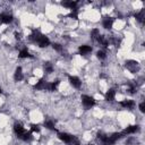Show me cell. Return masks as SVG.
<instances>
[{"label":"cell","instance_id":"cell-1","mask_svg":"<svg viewBox=\"0 0 145 145\" xmlns=\"http://www.w3.org/2000/svg\"><path fill=\"white\" fill-rule=\"evenodd\" d=\"M29 40L37 44V46L40 48H48L51 44L50 39L46 35L42 34L40 31H33V33L29 35Z\"/></svg>","mask_w":145,"mask_h":145},{"label":"cell","instance_id":"cell-2","mask_svg":"<svg viewBox=\"0 0 145 145\" xmlns=\"http://www.w3.org/2000/svg\"><path fill=\"white\" fill-rule=\"evenodd\" d=\"M14 131L15 134L17 135V137L24 142H27V140H31L32 139V133L31 131H27L25 130L24 126L20 123V122H16L14 125Z\"/></svg>","mask_w":145,"mask_h":145},{"label":"cell","instance_id":"cell-3","mask_svg":"<svg viewBox=\"0 0 145 145\" xmlns=\"http://www.w3.org/2000/svg\"><path fill=\"white\" fill-rule=\"evenodd\" d=\"M80 100H82V104L84 106V109H91L95 105V99L91 95H87V94H83L80 96Z\"/></svg>","mask_w":145,"mask_h":145},{"label":"cell","instance_id":"cell-4","mask_svg":"<svg viewBox=\"0 0 145 145\" xmlns=\"http://www.w3.org/2000/svg\"><path fill=\"white\" fill-rule=\"evenodd\" d=\"M58 138L62 142V143H65V144H67V145H70V143H71V140H72V138H74V135H71V134H69V133H58Z\"/></svg>","mask_w":145,"mask_h":145},{"label":"cell","instance_id":"cell-5","mask_svg":"<svg viewBox=\"0 0 145 145\" xmlns=\"http://www.w3.org/2000/svg\"><path fill=\"white\" fill-rule=\"evenodd\" d=\"M68 82H69V84H70L74 88H76V89L80 88V86H82V80H80V78L77 77V76L69 75V76H68Z\"/></svg>","mask_w":145,"mask_h":145},{"label":"cell","instance_id":"cell-6","mask_svg":"<svg viewBox=\"0 0 145 145\" xmlns=\"http://www.w3.org/2000/svg\"><path fill=\"white\" fill-rule=\"evenodd\" d=\"M119 104H120V106H121V108L127 109V110H131V109H134V108H135V105H136L135 101H134V100H131V99H125V100L120 101V102H119Z\"/></svg>","mask_w":145,"mask_h":145},{"label":"cell","instance_id":"cell-7","mask_svg":"<svg viewBox=\"0 0 145 145\" xmlns=\"http://www.w3.org/2000/svg\"><path fill=\"white\" fill-rule=\"evenodd\" d=\"M48 83H49V82H46L45 79L41 78V79H39V80L34 84L33 88L36 89V91H46V88H48Z\"/></svg>","mask_w":145,"mask_h":145},{"label":"cell","instance_id":"cell-8","mask_svg":"<svg viewBox=\"0 0 145 145\" xmlns=\"http://www.w3.org/2000/svg\"><path fill=\"white\" fill-rule=\"evenodd\" d=\"M139 131V126L138 125H131V126H128L126 127L121 133L123 134V136L126 135H131V134H136Z\"/></svg>","mask_w":145,"mask_h":145},{"label":"cell","instance_id":"cell-9","mask_svg":"<svg viewBox=\"0 0 145 145\" xmlns=\"http://www.w3.org/2000/svg\"><path fill=\"white\" fill-rule=\"evenodd\" d=\"M92 50H93V48L91 45H87V44H82L78 46V53L80 56H87L92 52Z\"/></svg>","mask_w":145,"mask_h":145},{"label":"cell","instance_id":"cell-10","mask_svg":"<svg viewBox=\"0 0 145 145\" xmlns=\"http://www.w3.org/2000/svg\"><path fill=\"white\" fill-rule=\"evenodd\" d=\"M116 95H117V91L114 88H109L104 94V100L108 102H112V101H114Z\"/></svg>","mask_w":145,"mask_h":145},{"label":"cell","instance_id":"cell-11","mask_svg":"<svg viewBox=\"0 0 145 145\" xmlns=\"http://www.w3.org/2000/svg\"><path fill=\"white\" fill-rule=\"evenodd\" d=\"M14 20V16L10 12H1L0 14V22L3 24H10Z\"/></svg>","mask_w":145,"mask_h":145},{"label":"cell","instance_id":"cell-12","mask_svg":"<svg viewBox=\"0 0 145 145\" xmlns=\"http://www.w3.org/2000/svg\"><path fill=\"white\" fill-rule=\"evenodd\" d=\"M61 5H62L65 8L70 9L71 11H72V10H77V9H78V8H77V6H78V2H77V1H63Z\"/></svg>","mask_w":145,"mask_h":145},{"label":"cell","instance_id":"cell-13","mask_svg":"<svg viewBox=\"0 0 145 145\" xmlns=\"http://www.w3.org/2000/svg\"><path fill=\"white\" fill-rule=\"evenodd\" d=\"M33 56L31 54L29 50L27 48H23L19 50V53H18V58L19 59H27V58H32Z\"/></svg>","mask_w":145,"mask_h":145},{"label":"cell","instance_id":"cell-14","mask_svg":"<svg viewBox=\"0 0 145 145\" xmlns=\"http://www.w3.org/2000/svg\"><path fill=\"white\" fill-rule=\"evenodd\" d=\"M23 78H24L23 69H22V67H17L15 72H14V79L16 82H20V80H23Z\"/></svg>","mask_w":145,"mask_h":145},{"label":"cell","instance_id":"cell-15","mask_svg":"<svg viewBox=\"0 0 145 145\" xmlns=\"http://www.w3.org/2000/svg\"><path fill=\"white\" fill-rule=\"evenodd\" d=\"M102 26L105 28V29H111L112 26H113V19L111 17H105L103 20H102Z\"/></svg>","mask_w":145,"mask_h":145},{"label":"cell","instance_id":"cell-16","mask_svg":"<svg viewBox=\"0 0 145 145\" xmlns=\"http://www.w3.org/2000/svg\"><path fill=\"white\" fill-rule=\"evenodd\" d=\"M136 67H137V61H135V60H128V61H126V68L129 71L134 72L136 70Z\"/></svg>","mask_w":145,"mask_h":145},{"label":"cell","instance_id":"cell-17","mask_svg":"<svg viewBox=\"0 0 145 145\" xmlns=\"http://www.w3.org/2000/svg\"><path fill=\"white\" fill-rule=\"evenodd\" d=\"M60 82L59 80H53V82H49L48 83V88L46 91H50V92H54L58 89V86H59Z\"/></svg>","mask_w":145,"mask_h":145},{"label":"cell","instance_id":"cell-18","mask_svg":"<svg viewBox=\"0 0 145 145\" xmlns=\"http://www.w3.org/2000/svg\"><path fill=\"white\" fill-rule=\"evenodd\" d=\"M44 127L46 129H49V130H56L57 131V129H56V122L53 120H50V119L45 120L44 121Z\"/></svg>","mask_w":145,"mask_h":145},{"label":"cell","instance_id":"cell-19","mask_svg":"<svg viewBox=\"0 0 145 145\" xmlns=\"http://www.w3.org/2000/svg\"><path fill=\"white\" fill-rule=\"evenodd\" d=\"M43 69H44V72L46 74H52L54 71V66L51 63V62H45L43 65Z\"/></svg>","mask_w":145,"mask_h":145},{"label":"cell","instance_id":"cell-20","mask_svg":"<svg viewBox=\"0 0 145 145\" xmlns=\"http://www.w3.org/2000/svg\"><path fill=\"white\" fill-rule=\"evenodd\" d=\"M96 58L99 60H105L106 59V52L104 50H99L96 51Z\"/></svg>","mask_w":145,"mask_h":145},{"label":"cell","instance_id":"cell-21","mask_svg":"<svg viewBox=\"0 0 145 145\" xmlns=\"http://www.w3.org/2000/svg\"><path fill=\"white\" fill-rule=\"evenodd\" d=\"M135 18H136L137 22L143 23V22H144V10H140V11L136 12V14H135Z\"/></svg>","mask_w":145,"mask_h":145},{"label":"cell","instance_id":"cell-22","mask_svg":"<svg viewBox=\"0 0 145 145\" xmlns=\"http://www.w3.org/2000/svg\"><path fill=\"white\" fill-rule=\"evenodd\" d=\"M100 34H101V33H100V29H99V28H93V29L91 31V39L95 41V40L99 37Z\"/></svg>","mask_w":145,"mask_h":145},{"label":"cell","instance_id":"cell-23","mask_svg":"<svg viewBox=\"0 0 145 145\" xmlns=\"http://www.w3.org/2000/svg\"><path fill=\"white\" fill-rule=\"evenodd\" d=\"M52 49L57 52H62L63 51V45L60 43H52Z\"/></svg>","mask_w":145,"mask_h":145},{"label":"cell","instance_id":"cell-24","mask_svg":"<svg viewBox=\"0 0 145 145\" xmlns=\"http://www.w3.org/2000/svg\"><path fill=\"white\" fill-rule=\"evenodd\" d=\"M40 130H41V128H40V126L36 125V123H32L31 127H29V131H31V133H40Z\"/></svg>","mask_w":145,"mask_h":145},{"label":"cell","instance_id":"cell-25","mask_svg":"<svg viewBox=\"0 0 145 145\" xmlns=\"http://www.w3.org/2000/svg\"><path fill=\"white\" fill-rule=\"evenodd\" d=\"M138 108H139V111H140V112H144V111H145V102H144V101L140 102V103L138 104Z\"/></svg>","mask_w":145,"mask_h":145},{"label":"cell","instance_id":"cell-26","mask_svg":"<svg viewBox=\"0 0 145 145\" xmlns=\"http://www.w3.org/2000/svg\"><path fill=\"white\" fill-rule=\"evenodd\" d=\"M1 93H2V88L0 87V94H1Z\"/></svg>","mask_w":145,"mask_h":145},{"label":"cell","instance_id":"cell-27","mask_svg":"<svg viewBox=\"0 0 145 145\" xmlns=\"http://www.w3.org/2000/svg\"><path fill=\"white\" fill-rule=\"evenodd\" d=\"M87 145H94V144H87Z\"/></svg>","mask_w":145,"mask_h":145}]
</instances>
